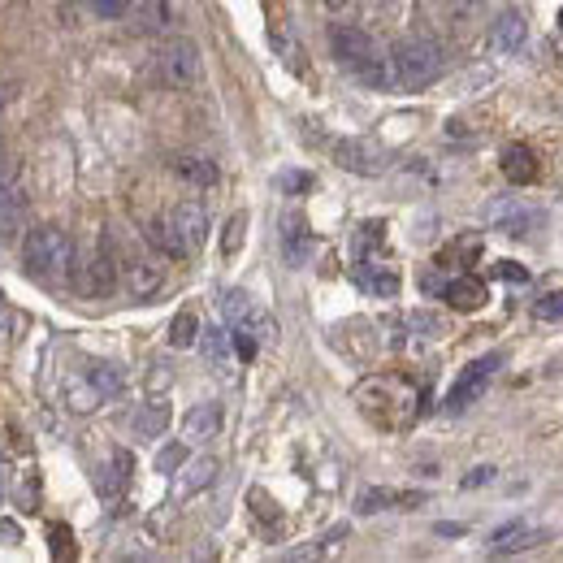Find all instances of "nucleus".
<instances>
[{
  "mask_svg": "<svg viewBox=\"0 0 563 563\" xmlns=\"http://www.w3.org/2000/svg\"><path fill=\"white\" fill-rule=\"evenodd\" d=\"M22 260H26V269H31L35 278L61 282L65 273H70V265H74V247H70V239H65V230H57V226H39V230L26 234Z\"/></svg>",
  "mask_w": 563,
  "mask_h": 563,
  "instance_id": "1",
  "label": "nucleus"
},
{
  "mask_svg": "<svg viewBox=\"0 0 563 563\" xmlns=\"http://www.w3.org/2000/svg\"><path fill=\"white\" fill-rule=\"evenodd\" d=\"M442 65H447V57H442V48L434 44V39H403V44L390 52V74H395L399 87L434 83V78L442 74Z\"/></svg>",
  "mask_w": 563,
  "mask_h": 563,
  "instance_id": "2",
  "label": "nucleus"
},
{
  "mask_svg": "<svg viewBox=\"0 0 563 563\" xmlns=\"http://www.w3.org/2000/svg\"><path fill=\"white\" fill-rule=\"evenodd\" d=\"M200 70H204V61H200V48H195L191 39H174V44H165L161 74H165L169 87H195L200 83Z\"/></svg>",
  "mask_w": 563,
  "mask_h": 563,
  "instance_id": "3",
  "label": "nucleus"
},
{
  "mask_svg": "<svg viewBox=\"0 0 563 563\" xmlns=\"http://www.w3.org/2000/svg\"><path fill=\"white\" fill-rule=\"evenodd\" d=\"M330 48H334V57L351 65V70H364V65H373V61H382L377 57V44L369 35L360 31V26H334V35H330Z\"/></svg>",
  "mask_w": 563,
  "mask_h": 563,
  "instance_id": "4",
  "label": "nucleus"
},
{
  "mask_svg": "<svg viewBox=\"0 0 563 563\" xmlns=\"http://www.w3.org/2000/svg\"><path fill=\"white\" fill-rule=\"evenodd\" d=\"M499 364H503V356H499V351H490V356H481V360H473V364H468V369H464V377L451 386L447 408H451V412L468 408V403H473V399L481 395V386H486L490 377H494V369H499Z\"/></svg>",
  "mask_w": 563,
  "mask_h": 563,
  "instance_id": "5",
  "label": "nucleus"
},
{
  "mask_svg": "<svg viewBox=\"0 0 563 563\" xmlns=\"http://www.w3.org/2000/svg\"><path fill=\"white\" fill-rule=\"evenodd\" d=\"M538 213L533 208H525L520 200H499V204H490V226L494 230H503V234H516V239H525V234L538 230Z\"/></svg>",
  "mask_w": 563,
  "mask_h": 563,
  "instance_id": "6",
  "label": "nucleus"
},
{
  "mask_svg": "<svg viewBox=\"0 0 563 563\" xmlns=\"http://www.w3.org/2000/svg\"><path fill=\"white\" fill-rule=\"evenodd\" d=\"M334 161L347 169V174H382V156H377L364 139H334Z\"/></svg>",
  "mask_w": 563,
  "mask_h": 563,
  "instance_id": "7",
  "label": "nucleus"
},
{
  "mask_svg": "<svg viewBox=\"0 0 563 563\" xmlns=\"http://www.w3.org/2000/svg\"><path fill=\"white\" fill-rule=\"evenodd\" d=\"M174 230H178V239L187 243V252H200V247L208 243V213H204V204H195V200H187V204H178L174 208Z\"/></svg>",
  "mask_w": 563,
  "mask_h": 563,
  "instance_id": "8",
  "label": "nucleus"
},
{
  "mask_svg": "<svg viewBox=\"0 0 563 563\" xmlns=\"http://www.w3.org/2000/svg\"><path fill=\"white\" fill-rule=\"evenodd\" d=\"M221 434V403H195V408L182 416V438L187 442H208Z\"/></svg>",
  "mask_w": 563,
  "mask_h": 563,
  "instance_id": "9",
  "label": "nucleus"
},
{
  "mask_svg": "<svg viewBox=\"0 0 563 563\" xmlns=\"http://www.w3.org/2000/svg\"><path fill=\"white\" fill-rule=\"evenodd\" d=\"M126 286L135 299H152L165 286V269L156 260H130L126 265Z\"/></svg>",
  "mask_w": 563,
  "mask_h": 563,
  "instance_id": "10",
  "label": "nucleus"
},
{
  "mask_svg": "<svg viewBox=\"0 0 563 563\" xmlns=\"http://www.w3.org/2000/svg\"><path fill=\"white\" fill-rule=\"evenodd\" d=\"M542 533L525 525V520H512V525H503L499 533L490 538V555H516V551H529L533 542H538Z\"/></svg>",
  "mask_w": 563,
  "mask_h": 563,
  "instance_id": "11",
  "label": "nucleus"
},
{
  "mask_svg": "<svg viewBox=\"0 0 563 563\" xmlns=\"http://www.w3.org/2000/svg\"><path fill=\"white\" fill-rule=\"evenodd\" d=\"M22 230H26V195L13 182V187L0 191V239H13Z\"/></svg>",
  "mask_w": 563,
  "mask_h": 563,
  "instance_id": "12",
  "label": "nucleus"
},
{
  "mask_svg": "<svg viewBox=\"0 0 563 563\" xmlns=\"http://www.w3.org/2000/svg\"><path fill=\"white\" fill-rule=\"evenodd\" d=\"M213 481H217V460H213V455H200V460H187L178 468L174 490L178 494H195V490H208Z\"/></svg>",
  "mask_w": 563,
  "mask_h": 563,
  "instance_id": "13",
  "label": "nucleus"
},
{
  "mask_svg": "<svg viewBox=\"0 0 563 563\" xmlns=\"http://www.w3.org/2000/svg\"><path fill=\"white\" fill-rule=\"evenodd\" d=\"M65 403H70V412H91L100 408L104 395L91 382V373H70V382H65Z\"/></svg>",
  "mask_w": 563,
  "mask_h": 563,
  "instance_id": "14",
  "label": "nucleus"
},
{
  "mask_svg": "<svg viewBox=\"0 0 563 563\" xmlns=\"http://www.w3.org/2000/svg\"><path fill=\"white\" fill-rule=\"evenodd\" d=\"M412 503H425V494L421 490H364L360 494V512H386V507H412Z\"/></svg>",
  "mask_w": 563,
  "mask_h": 563,
  "instance_id": "15",
  "label": "nucleus"
},
{
  "mask_svg": "<svg viewBox=\"0 0 563 563\" xmlns=\"http://www.w3.org/2000/svg\"><path fill=\"white\" fill-rule=\"evenodd\" d=\"M447 304L455 312H477L481 304H486V286H481L477 278H455V282H447Z\"/></svg>",
  "mask_w": 563,
  "mask_h": 563,
  "instance_id": "16",
  "label": "nucleus"
},
{
  "mask_svg": "<svg viewBox=\"0 0 563 563\" xmlns=\"http://www.w3.org/2000/svg\"><path fill=\"white\" fill-rule=\"evenodd\" d=\"M503 174L516 182V187H525V182L538 178V161H533V152L525 143H512V148L503 152Z\"/></svg>",
  "mask_w": 563,
  "mask_h": 563,
  "instance_id": "17",
  "label": "nucleus"
},
{
  "mask_svg": "<svg viewBox=\"0 0 563 563\" xmlns=\"http://www.w3.org/2000/svg\"><path fill=\"white\" fill-rule=\"evenodd\" d=\"M525 35H529V26H525V18H520L516 9H507L499 22H494V48L499 52H516L520 44H525Z\"/></svg>",
  "mask_w": 563,
  "mask_h": 563,
  "instance_id": "18",
  "label": "nucleus"
},
{
  "mask_svg": "<svg viewBox=\"0 0 563 563\" xmlns=\"http://www.w3.org/2000/svg\"><path fill=\"white\" fill-rule=\"evenodd\" d=\"M165 425H169V403H161V399L143 403V408L135 412V434L139 438H161Z\"/></svg>",
  "mask_w": 563,
  "mask_h": 563,
  "instance_id": "19",
  "label": "nucleus"
},
{
  "mask_svg": "<svg viewBox=\"0 0 563 563\" xmlns=\"http://www.w3.org/2000/svg\"><path fill=\"white\" fill-rule=\"evenodd\" d=\"M126 481H130V455H126V451H117L113 460H109V468L100 473V494H104V499H117Z\"/></svg>",
  "mask_w": 563,
  "mask_h": 563,
  "instance_id": "20",
  "label": "nucleus"
},
{
  "mask_svg": "<svg viewBox=\"0 0 563 563\" xmlns=\"http://www.w3.org/2000/svg\"><path fill=\"white\" fill-rule=\"evenodd\" d=\"M148 243L156 247V252H165V256H187V243L178 239L174 221H152V226H148Z\"/></svg>",
  "mask_w": 563,
  "mask_h": 563,
  "instance_id": "21",
  "label": "nucleus"
},
{
  "mask_svg": "<svg viewBox=\"0 0 563 563\" xmlns=\"http://www.w3.org/2000/svg\"><path fill=\"white\" fill-rule=\"evenodd\" d=\"M174 169L187 182H195V187H213L217 182V169H213V161H204V156H178Z\"/></svg>",
  "mask_w": 563,
  "mask_h": 563,
  "instance_id": "22",
  "label": "nucleus"
},
{
  "mask_svg": "<svg viewBox=\"0 0 563 563\" xmlns=\"http://www.w3.org/2000/svg\"><path fill=\"white\" fill-rule=\"evenodd\" d=\"M91 382H96V390L104 399H113V395H122V386H126V377H122V369L117 364H91Z\"/></svg>",
  "mask_w": 563,
  "mask_h": 563,
  "instance_id": "23",
  "label": "nucleus"
},
{
  "mask_svg": "<svg viewBox=\"0 0 563 563\" xmlns=\"http://www.w3.org/2000/svg\"><path fill=\"white\" fill-rule=\"evenodd\" d=\"M169 343L174 347H195L200 343V321H195V312H178L174 325H169Z\"/></svg>",
  "mask_w": 563,
  "mask_h": 563,
  "instance_id": "24",
  "label": "nucleus"
},
{
  "mask_svg": "<svg viewBox=\"0 0 563 563\" xmlns=\"http://www.w3.org/2000/svg\"><path fill=\"white\" fill-rule=\"evenodd\" d=\"M243 234H247V217L234 213V217L226 221V234H221V252H226V256L239 252V247H243Z\"/></svg>",
  "mask_w": 563,
  "mask_h": 563,
  "instance_id": "25",
  "label": "nucleus"
},
{
  "mask_svg": "<svg viewBox=\"0 0 563 563\" xmlns=\"http://www.w3.org/2000/svg\"><path fill=\"white\" fill-rule=\"evenodd\" d=\"M364 286H369L373 295H386V299L399 295V278H395V273H364Z\"/></svg>",
  "mask_w": 563,
  "mask_h": 563,
  "instance_id": "26",
  "label": "nucleus"
},
{
  "mask_svg": "<svg viewBox=\"0 0 563 563\" xmlns=\"http://www.w3.org/2000/svg\"><path fill=\"white\" fill-rule=\"evenodd\" d=\"M200 343L208 351V360L213 364H226V334L221 330H200Z\"/></svg>",
  "mask_w": 563,
  "mask_h": 563,
  "instance_id": "27",
  "label": "nucleus"
},
{
  "mask_svg": "<svg viewBox=\"0 0 563 563\" xmlns=\"http://www.w3.org/2000/svg\"><path fill=\"white\" fill-rule=\"evenodd\" d=\"M91 9H96L100 18L117 22V18H122V13H130V0H91Z\"/></svg>",
  "mask_w": 563,
  "mask_h": 563,
  "instance_id": "28",
  "label": "nucleus"
},
{
  "mask_svg": "<svg viewBox=\"0 0 563 563\" xmlns=\"http://www.w3.org/2000/svg\"><path fill=\"white\" fill-rule=\"evenodd\" d=\"M538 317H542V321H563V291H555V295L542 299V304H538Z\"/></svg>",
  "mask_w": 563,
  "mask_h": 563,
  "instance_id": "29",
  "label": "nucleus"
},
{
  "mask_svg": "<svg viewBox=\"0 0 563 563\" xmlns=\"http://www.w3.org/2000/svg\"><path fill=\"white\" fill-rule=\"evenodd\" d=\"M486 5L490 0H455V13L460 18H477V13H486Z\"/></svg>",
  "mask_w": 563,
  "mask_h": 563,
  "instance_id": "30",
  "label": "nucleus"
},
{
  "mask_svg": "<svg viewBox=\"0 0 563 563\" xmlns=\"http://www.w3.org/2000/svg\"><path fill=\"white\" fill-rule=\"evenodd\" d=\"M499 273H503V278H507V282H529V273H525V269H520V265H516V260H503V265H499Z\"/></svg>",
  "mask_w": 563,
  "mask_h": 563,
  "instance_id": "31",
  "label": "nucleus"
},
{
  "mask_svg": "<svg viewBox=\"0 0 563 563\" xmlns=\"http://www.w3.org/2000/svg\"><path fill=\"white\" fill-rule=\"evenodd\" d=\"M156 464H161V473H169V468H178V464H182V447L161 451V460H156Z\"/></svg>",
  "mask_w": 563,
  "mask_h": 563,
  "instance_id": "32",
  "label": "nucleus"
},
{
  "mask_svg": "<svg viewBox=\"0 0 563 563\" xmlns=\"http://www.w3.org/2000/svg\"><path fill=\"white\" fill-rule=\"evenodd\" d=\"M9 334H13V312H9L5 299H0V343H5Z\"/></svg>",
  "mask_w": 563,
  "mask_h": 563,
  "instance_id": "33",
  "label": "nucleus"
},
{
  "mask_svg": "<svg viewBox=\"0 0 563 563\" xmlns=\"http://www.w3.org/2000/svg\"><path fill=\"white\" fill-rule=\"evenodd\" d=\"M494 477V468H473V477H464V486L473 490V486H486V481Z\"/></svg>",
  "mask_w": 563,
  "mask_h": 563,
  "instance_id": "34",
  "label": "nucleus"
},
{
  "mask_svg": "<svg viewBox=\"0 0 563 563\" xmlns=\"http://www.w3.org/2000/svg\"><path fill=\"white\" fill-rule=\"evenodd\" d=\"M5 187H13V169H9L5 161H0V191H5Z\"/></svg>",
  "mask_w": 563,
  "mask_h": 563,
  "instance_id": "35",
  "label": "nucleus"
},
{
  "mask_svg": "<svg viewBox=\"0 0 563 563\" xmlns=\"http://www.w3.org/2000/svg\"><path fill=\"white\" fill-rule=\"evenodd\" d=\"M325 5H330V9H343V5H347V0H325Z\"/></svg>",
  "mask_w": 563,
  "mask_h": 563,
  "instance_id": "36",
  "label": "nucleus"
},
{
  "mask_svg": "<svg viewBox=\"0 0 563 563\" xmlns=\"http://www.w3.org/2000/svg\"><path fill=\"white\" fill-rule=\"evenodd\" d=\"M559 22H563V13H559Z\"/></svg>",
  "mask_w": 563,
  "mask_h": 563,
  "instance_id": "37",
  "label": "nucleus"
}]
</instances>
